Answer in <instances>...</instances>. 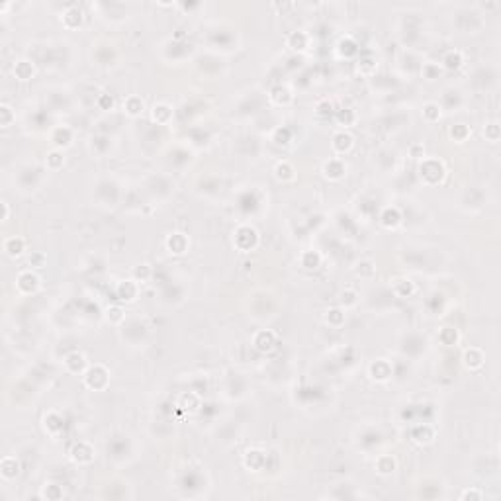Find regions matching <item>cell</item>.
<instances>
[{
  "instance_id": "6da1fadb",
  "label": "cell",
  "mask_w": 501,
  "mask_h": 501,
  "mask_svg": "<svg viewBox=\"0 0 501 501\" xmlns=\"http://www.w3.org/2000/svg\"><path fill=\"white\" fill-rule=\"evenodd\" d=\"M22 249H24V241H22V239L10 237V239H6V241H4V250H6V255H10V257L20 255V253H22Z\"/></svg>"
}]
</instances>
